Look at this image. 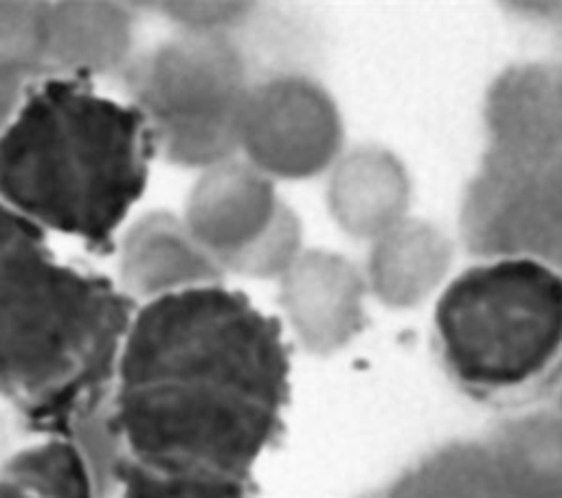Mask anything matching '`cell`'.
Instances as JSON below:
<instances>
[{"label":"cell","instance_id":"6da1fadb","mask_svg":"<svg viewBox=\"0 0 562 498\" xmlns=\"http://www.w3.org/2000/svg\"><path fill=\"white\" fill-rule=\"evenodd\" d=\"M116 371L112 426L143 469L250 483L283 430V329L239 290L204 283L145 303Z\"/></svg>","mask_w":562,"mask_h":498},{"label":"cell","instance_id":"7a4b0ae2","mask_svg":"<svg viewBox=\"0 0 562 498\" xmlns=\"http://www.w3.org/2000/svg\"><path fill=\"white\" fill-rule=\"evenodd\" d=\"M154 154L151 129L132 103L46 77L24 90L0 132V202L42 233L112 254Z\"/></svg>","mask_w":562,"mask_h":498},{"label":"cell","instance_id":"3957f363","mask_svg":"<svg viewBox=\"0 0 562 498\" xmlns=\"http://www.w3.org/2000/svg\"><path fill=\"white\" fill-rule=\"evenodd\" d=\"M432 338L470 397L516 406L547 395L562 382V272L529 254L465 268L435 303Z\"/></svg>","mask_w":562,"mask_h":498},{"label":"cell","instance_id":"277c9868","mask_svg":"<svg viewBox=\"0 0 562 498\" xmlns=\"http://www.w3.org/2000/svg\"><path fill=\"white\" fill-rule=\"evenodd\" d=\"M134 301L110 279L59 261L42 230L0 248V388L70 391L119 358Z\"/></svg>","mask_w":562,"mask_h":498},{"label":"cell","instance_id":"5b68a950","mask_svg":"<svg viewBox=\"0 0 562 498\" xmlns=\"http://www.w3.org/2000/svg\"><path fill=\"white\" fill-rule=\"evenodd\" d=\"M130 103L147 121L156 151L182 167L209 165L233 136L237 64L209 33H184L125 66Z\"/></svg>","mask_w":562,"mask_h":498},{"label":"cell","instance_id":"8992f818","mask_svg":"<svg viewBox=\"0 0 562 498\" xmlns=\"http://www.w3.org/2000/svg\"><path fill=\"white\" fill-rule=\"evenodd\" d=\"M114 252L121 292L134 303L204 285L215 276L211 254L195 244L184 222L167 211L143 213L127 224Z\"/></svg>","mask_w":562,"mask_h":498},{"label":"cell","instance_id":"52a82bcc","mask_svg":"<svg viewBox=\"0 0 562 498\" xmlns=\"http://www.w3.org/2000/svg\"><path fill=\"white\" fill-rule=\"evenodd\" d=\"M134 57V13L119 2H46L48 77L90 81Z\"/></svg>","mask_w":562,"mask_h":498},{"label":"cell","instance_id":"ba28073f","mask_svg":"<svg viewBox=\"0 0 562 498\" xmlns=\"http://www.w3.org/2000/svg\"><path fill=\"white\" fill-rule=\"evenodd\" d=\"M485 448L498 498H562V415L516 419Z\"/></svg>","mask_w":562,"mask_h":498},{"label":"cell","instance_id":"9c48e42d","mask_svg":"<svg viewBox=\"0 0 562 498\" xmlns=\"http://www.w3.org/2000/svg\"><path fill=\"white\" fill-rule=\"evenodd\" d=\"M0 498H92L88 461L64 439L29 445L0 465Z\"/></svg>","mask_w":562,"mask_h":498},{"label":"cell","instance_id":"30bf717a","mask_svg":"<svg viewBox=\"0 0 562 498\" xmlns=\"http://www.w3.org/2000/svg\"><path fill=\"white\" fill-rule=\"evenodd\" d=\"M382 498H498L487 448H443L406 472Z\"/></svg>","mask_w":562,"mask_h":498},{"label":"cell","instance_id":"8fae6325","mask_svg":"<svg viewBox=\"0 0 562 498\" xmlns=\"http://www.w3.org/2000/svg\"><path fill=\"white\" fill-rule=\"evenodd\" d=\"M46 77V2H0V86Z\"/></svg>","mask_w":562,"mask_h":498},{"label":"cell","instance_id":"7c38bea8","mask_svg":"<svg viewBox=\"0 0 562 498\" xmlns=\"http://www.w3.org/2000/svg\"><path fill=\"white\" fill-rule=\"evenodd\" d=\"M248 485L213 476L160 474L130 463L123 498H250Z\"/></svg>","mask_w":562,"mask_h":498},{"label":"cell","instance_id":"4fadbf2b","mask_svg":"<svg viewBox=\"0 0 562 498\" xmlns=\"http://www.w3.org/2000/svg\"><path fill=\"white\" fill-rule=\"evenodd\" d=\"M29 230H37V228L0 202V248Z\"/></svg>","mask_w":562,"mask_h":498},{"label":"cell","instance_id":"5bb4252c","mask_svg":"<svg viewBox=\"0 0 562 498\" xmlns=\"http://www.w3.org/2000/svg\"><path fill=\"white\" fill-rule=\"evenodd\" d=\"M26 88H15V86H0V132L7 127L11 116L15 114L22 94Z\"/></svg>","mask_w":562,"mask_h":498},{"label":"cell","instance_id":"9a60e30c","mask_svg":"<svg viewBox=\"0 0 562 498\" xmlns=\"http://www.w3.org/2000/svg\"><path fill=\"white\" fill-rule=\"evenodd\" d=\"M367 498H382V494H378V496H367Z\"/></svg>","mask_w":562,"mask_h":498}]
</instances>
